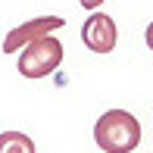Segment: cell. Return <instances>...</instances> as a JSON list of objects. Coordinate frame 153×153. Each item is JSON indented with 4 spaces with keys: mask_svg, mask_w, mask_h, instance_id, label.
<instances>
[{
    "mask_svg": "<svg viewBox=\"0 0 153 153\" xmlns=\"http://www.w3.org/2000/svg\"><path fill=\"white\" fill-rule=\"evenodd\" d=\"M94 141L103 153H131L141 144V122L128 109H106L94 125Z\"/></svg>",
    "mask_w": 153,
    "mask_h": 153,
    "instance_id": "1",
    "label": "cell"
},
{
    "mask_svg": "<svg viewBox=\"0 0 153 153\" xmlns=\"http://www.w3.org/2000/svg\"><path fill=\"white\" fill-rule=\"evenodd\" d=\"M62 62V44L53 34L34 41V44L22 47V56H19V75L22 78H47L50 72H56Z\"/></svg>",
    "mask_w": 153,
    "mask_h": 153,
    "instance_id": "2",
    "label": "cell"
},
{
    "mask_svg": "<svg viewBox=\"0 0 153 153\" xmlns=\"http://www.w3.org/2000/svg\"><path fill=\"white\" fill-rule=\"evenodd\" d=\"M62 25H66V19H59V16H38V19H28V22L16 25L13 31H6V38H3V53H16V50H22V47L34 44V41H41V38H47V34L59 31Z\"/></svg>",
    "mask_w": 153,
    "mask_h": 153,
    "instance_id": "3",
    "label": "cell"
},
{
    "mask_svg": "<svg viewBox=\"0 0 153 153\" xmlns=\"http://www.w3.org/2000/svg\"><path fill=\"white\" fill-rule=\"evenodd\" d=\"M81 41H85L88 50H94V53H109L116 47V41H119L116 19L106 16V13H100V10H94L91 16L85 19V25H81Z\"/></svg>",
    "mask_w": 153,
    "mask_h": 153,
    "instance_id": "4",
    "label": "cell"
},
{
    "mask_svg": "<svg viewBox=\"0 0 153 153\" xmlns=\"http://www.w3.org/2000/svg\"><path fill=\"white\" fill-rule=\"evenodd\" d=\"M0 153H34V141L22 131H0Z\"/></svg>",
    "mask_w": 153,
    "mask_h": 153,
    "instance_id": "5",
    "label": "cell"
},
{
    "mask_svg": "<svg viewBox=\"0 0 153 153\" xmlns=\"http://www.w3.org/2000/svg\"><path fill=\"white\" fill-rule=\"evenodd\" d=\"M78 3H81V6H85V10H97V6H100V3H103V0H78Z\"/></svg>",
    "mask_w": 153,
    "mask_h": 153,
    "instance_id": "6",
    "label": "cell"
},
{
    "mask_svg": "<svg viewBox=\"0 0 153 153\" xmlns=\"http://www.w3.org/2000/svg\"><path fill=\"white\" fill-rule=\"evenodd\" d=\"M147 47H150V50H153V22L147 25Z\"/></svg>",
    "mask_w": 153,
    "mask_h": 153,
    "instance_id": "7",
    "label": "cell"
}]
</instances>
